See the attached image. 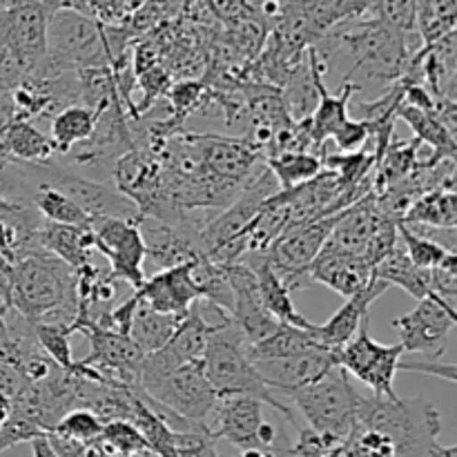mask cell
I'll return each mask as SVG.
<instances>
[{"instance_id":"1","label":"cell","mask_w":457,"mask_h":457,"mask_svg":"<svg viewBox=\"0 0 457 457\" xmlns=\"http://www.w3.org/2000/svg\"><path fill=\"white\" fill-rule=\"evenodd\" d=\"M422 45L420 36L409 38L384 25L379 18H364V13H360L320 36L312 49L326 62V67L333 58H344L351 62V71H346L344 83L355 74H361V79L375 83H397L404 76L411 56Z\"/></svg>"},{"instance_id":"2","label":"cell","mask_w":457,"mask_h":457,"mask_svg":"<svg viewBox=\"0 0 457 457\" xmlns=\"http://www.w3.org/2000/svg\"><path fill=\"white\" fill-rule=\"evenodd\" d=\"M4 306L34 324H71L76 317V270L43 250L16 259Z\"/></svg>"},{"instance_id":"3","label":"cell","mask_w":457,"mask_h":457,"mask_svg":"<svg viewBox=\"0 0 457 457\" xmlns=\"http://www.w3.org/2000/svg\"><path fill=\"white\" fill-rule=\"evenodd\" d=\"M355 424L382 433L395 457H431L442 433L440 413L424 397L361 395Z\"/></svg>"},{"instance_id":"4","label":"cell","mask_w":457,"mask_h":457,"mask_svg":"<svg viewBox=\"0 0 457 457\" xmlns=\"http://www.w3.org/2000/svg\"><path fill=\"white\" fill-rule=\"evenodd\" d=\"M245 346H248V344H245L244 335L237 328L235 321L221 326V328H217L210 335L208 348H205L204 353V369L205 378L212 384L214 393H217L219 397H254V400H259L262 404H268L275 411H279L290 424L297 427L293 409L286 406L284 402L275 395V391L263 382L259 370L254 369L253 360L248 357Z\"/></svg>"},{"instance_id":"5","label":"cell","mask_w":457,"mask_h":457,"mask_svg":"<svg viewBox=\"0 0 457 457\" xmlns=\"http://www.w3.org/2000/svg\"><path fill=\"white\" fill-rule=\"evenodd\" d=\"M114 38L98 22L74 9H56L47 21V62L43 76L107 67L114 58Z\"/></svg>"},{"instance_id":"6","label":"cell","mask_w":457,"mask_h":457,"mask_svg":"<svg viewBox=\"0 0 457 457\" xmlns=\"http://www.w3.org/2000/svg\"><path fill=\"white\" fill-rule=\"evenodd\" d=\"M288 397L297 404L299 413L308 422V428L342 437V440L348 437V433L355 427L357 406L361 400L348 379V373L339 366H333L317 382L290 391Z\"/></svg>"},{"instance_id":"7","label":"cell","mask_w":457,"mask_h":457,"mask_svg":"<svg viewBox=\"0 0 457 457\" xmlns=\"http://www.w3.org/2000/svg\"><path fill=\"white\" fill-rule=\"evenodd\" d=\"M138 391L195 427H205L214 404L219 402L212 384L205 378L204 360L179 366L172 373L138 386Z\"/></svg>"},{"instance_id":"8","label":"cell","mask_w":457,"mask_h":457,"mask_svg":"<svg viewBox=\"0 0 457 457\" xmlns=\"http://www.w3.org/2000/svg\"><path fill=\"white\" fill-rule=\"evenodd\" d=\"M402 355L404 351L400 344L386 346V344L375 342L369 335V320H366L355 337L337 351V366L364 382L373 391V395L395 397L397 393L393 382L400 373Z\"/></svg>"},{"instance_id":"9","label":"cell","mask_w":457,"mask_h":457,"mask_svg":"<svg viewBox=\"0 0 457 457\" xmlns=\"http://www.w3.org/2000/svg\"><path fill=\"white\" fill-rule=\"evenodd\" d=\"M181 147L217 177L244 187L257 174L263 152L248 138H230L221 134H186Z\"/></svg>"},{"instance_id":"10","label":"cell","mask_w":457,"mask_h":457,"mask_svg":"<svg viewBox=\"0 0 457 457\" xmlns=\"http://www.w3.org/2000/svg\"><path fill=\"white\" fill-rule=\"evenodd\" d=\"M94 237V248L107 259L114 279L128 281L134 290L145 281L143 262L145 244L134 219L94 217L89 221Z\"/></svg>"},{"instance_id":"11","label":"cell","mask_w":457,"mask_h":457,"mask_svg":"<svg viewBox=\"0 0 457 457\" xmlns=\"http://www.w3.org/2000/svg\"><path fill=\"white\" fill-rule=\"evenodd\" d=\"M455 324L457 311L446 306L436 295L420 299L413 312L393 320V328L400 333L402 351L422 353L427 360H440L445 355Z\"/></svg>"},{"instance_id":"12","label":"cell","mask_w":457,"mask_h":457,"mask_svg":"<svg viewBox=\"0 0 457 457\" xmlns=\"http://www.w3.org/2000/svg\"><path fill=\"white\" fill-rule=\"evenodd\" d=\"M226 268L228 279H230L232 286V295H235V303H232L230 312L232 321H235L237 328L241 330V335H244L248 346L263 342V339L270 337L281 324L266 311V306H263L254 272L250 270L244 262L228 263Z\"/></svg>"},{"instance_id":"13","label":"cell","mask_w":457,"mask_h":457,"mask_svg":"<svg viewBox=\"0 0 457 457\" xmlns=\"http://www.w3.org/2000/svg\"><path fill=\"white\" fill-rule=\"evenodd\" d=\"M266 422L263 420V404L254 397L235 395L219 397L210 413L205 428L214 440H226L228 445L237 446L239 451L263 449L259 442V428Z\"/></svg>"},{"instance_id":"14","label":"cell","mask_w":457,"mask_h":457,"mask_svg":"<svg viewBox=\"0 0 457 457\" xmlns=\"http://www.w3.org/2000/svg\"><path fill=\"white\" fill-rule=\"evenodd\" d=\"M192 266L195 263H183V266L154 272L150 279L138 286L134 295L152 311L186 317L201 299L199 288L192 279Z\"/></svg>"},{"instance_id":"15","label":"cell","mask_w":457,"mask_h":457,"mask_svg":"<svg viewBox=\"0 0 457 457\" xmlns=\"http://www.w3.org/2000/svg\"><path fill=\"white\" fill-rule=\"evenodd\" d=\"M253 364L272 391L288 395L290 391H297L306 384L317 382L321 375H326L333 366H337V351L321 348V351L306 353V355L281 357V360H257Z\"/></svg>"},{"instance_id":"16","label":"cell","mask_w":457,"mask_h":457,"mask_svg":"<svg viewBox=\"0 0 457 457\" xmlns=\"http://www.w3.org/2000/svg\"><path fill=\"white\" fill-rule=\"evenodd\" d=\"M384 214L379 212L375 204V192H369L360 201L344 210L335 223L333 232L328 235V241L324 244V253L335 254H353V257H364L370 239L379 223L384 221Z\"/></svg>"},{"instance_id":"17","label":"cell","mask_w":457,"mask_h":457,"mask_svg":"<svg viewBox=\"0 0 457 457\" xmlns=\"http://www.w3.org/2000/svg\"><path fill=\"white\" fill-rule=\"evenodd\" d=\"M386 290H391V286L384 284L378 277H373V281L361 293L348 297L346 303L326 324H312V335L317 337V342L324 348H328V351H339L344 344H348L355 337L361 324L369 320L370 303L378 297H382Z\"/></svg>"},{"instance_id":"18","label":"cell","mask_w":457,"mask_h":457,"mask_svg":"<svg viewBox=\"0 0 457 457\" xmlns=\"http://www.w3.org/2000/svg\"><path fill=\"white\" fill-rule=\"evenodd\" d=\"M303 275H306V279L317 281V284L326 286V288L335 290L344 299H348L353 295L361 293L373 281L375 268L364 257L335 254L321 250Z\"/></svg>"},{"instance_id":"19","label":"cell","mask_w":457,"mask_h":457,"mask_svg":"<svg viewBox=\"0 0 457 457\" xmlns=\"http://www.w3.org/2000/svg\"><path fill=\"white\" fill-rule=\"evenodd\" d=\"M244 262L250 270L257 277L259 295L266 306V311L275 317L279 324L295 326V328H311V321L295 308L293 297H290V288L284 284L277 270L272 268L270 259L266 253H248L239 259Z\"/></svg>"},{"instance_id":"20","label":"cell","mask_w":457,"mask_h":457,"mask_svg":"<svg viewBox=\"0 0 457 457\" xmlns=\"http://www.w3.org/2000/svg\"><path fill=\"white\" fill-rule=\"evenodd\" d=\"M395 119H402L404 123H409V128L415 134V141L427 143L433 150L431 159L422 161L424 165H437L440 161H455V134L442 123L436 107L433 110H420V107L400 103L395 110Z\"/></svg>"},{"instance_id":"21","label":"cell","mask_w":457,"mask_h":457,"mask_svg":"<svg viewBox=\"0 0 457 457\" xmlns=\"http://www.w3.org/2000/svg\"><path fill=\"white\" fill-rule=\"evenodd\" d=\"M38 248L65 262L74 270L92 262V253L96 250L89 226H62L49 221H45L40 230Z\"/></svg>"},{"instance_id":"22","label":"cell","mask_w":457,"mask_h":457,"mask_svg":"<svg viewBox=\"0 0 457 457\" xmlns=\"http://www.w3.org/2000/svg\"><path fill=\"white\" fill-rule=\"evenodd\" d=\"M56 154L52 141L29 120H12L0 132V161L18 163H49Z\"/></svg>"},{"instance_id":"23","label":"cell","mask_w":457,"mask_h":457,"mask_svg":"<svg viewBox=\"0 0 457 457\" xmlns=\"http://www.w3.org/2000/svg\"><path fill=\"white\" fill-rule=\"evenodd\" d=\"M181 321V315H163V312L152 311L150 306H145L138 299L137 311H134L132 317V326H129V339L137 344V348L143 355H150V353L159 351L161 346L168 344V339L177 333Z\"/></svg>"},{"instance_id":"24","label":"cell","mask_w":457,"mask_h":457,"mask_svg":"<svg viewBox=\"0 0 457 457\" xmlns=\"http://www.w3.org/2000/svg\"><path fill=\"white\" fill-rule=\"evenodd\" d=\"M101 112L87 105H70L52 116V141L54 152L70 154L76 145L87 141L96 128V119Z\"/></svg>"},{"instance_id":"25","label":"cell","mask_w":457,"mask_h":457,"mask_svg":"<svg viewBox=\"0 0 457 457\" xmlns=\"http://www.w3.org/2000/svg\"><path fill=\"white\" fill-rule=\"evenodd\" d=\"M321 344L312 335L311 328H295V326L281 324L270 337L263 342L245 346L248 357L253 361L257 360H281V357H295V355H306V353L321 351Z\"/></svg>"},{"instance_id":"26","label":"cell","mask_w":457,"mask_h":457,"mask_svg":"<svg viewBox=\"0 0 457 457\" xmlns=\"http://www.w3.org/2000/svg\"><path fill=\"white\" fill-rule=\"evenodd\" d=\"M375 277L382 279L384 284L391 286V288L393 286L404 288L418 302L431 295V288H428V270H422V268L415 266L400 244L375 266Z\"/></svg>"},{"instance_id":"27","label":"cell","mask_w":457,"mask_h":457,"mask_svg":"<svg viewBox=\"0 0 457 457\" xmlns=\"http://www.w3.org/2000/svg\"><path fill=\"white\" fill-rule=\"evenodd\" d=\"M404 226L457 228V195L453 187H436L420 196L402 217Z\"/></svg>"},{"instance_id":"28","label":"cell","mask_w":457,"mask_h":457,"mask_svg":"<svg viewBox=\"0 0 457 457\" xmlns=\"http://www.w3.org/2000/svg\"><path fill=\"white\" fill-rule=\"evenodd\" d=\"M266 168L275 177L279 190L286 192L315 179L324 170V163H321V156L311 154V152H281L266 161Z\"/></svg>"},{"instance_id":"29","label":"cell","mask_w":457,"mask_h":457,"mask_svg":"<svg viewBox=\"0 0 457 457\" xmlns=\"http://www.w3.org/2000/svg\"><path fill=\"white\" fill-rule=\"evenodd\" d=\"M96 446L110 457H152L150 445L145 442L143 433L128 420H114V422L103 424Z\"/></svg>"},{"instance_id":"30","label":"cell","mask_w":457,"mask_h":457,"mask_svg":"<svg viewBox=\"0 0 457 457\" xmlns=\"http://www.w3.org/2000/svg\"><path fill=\"white\" fill-rule=\"evenodd\" d=\"M370 16L379 18L384 25L415 38L418 34V0H370Z\"/></svg>"},{"instance_id":"31","label":"cell","mask_w":457,"mask_h":457,"mask_svg":"<svg viewBox=\"0 0 457 457\" xmlns=\"http://www.w3.org/2000/svg\"><path fill=\"white\" fill-rule=\"evenodd\" d=\"M38 346L49 360L65 370H74L76 361L70 346V324H34Z\"/></svg>"},{"instance_id":"32","label":"cell","mask_w":457,"mask_h":457,"mask_svg":"<svg viewBox=\"0 0 457 457\" xmlns=\"http://www.w3.org/2000/svg\"><path fill=\"white\" fill-rule=\"evenodd\" d=\"M103 422L87 409H71L70 413L62 415L58 420L56 427L52 428V433L56 436L67 437V440H74L83 446L96 445L98 437H101Z\"/></svg>"},{"instance_id":"33","label":"cell","mask_w":457,"mask_h":457,"mask_svg":"<svg viewBox=\"0 0 457 457\" xmlns=\"http://www.w3.org/2000/svg\"><path fill=\"white\" fill-rule=\"evenodd\" d=\"M397 237L402 239V248H404V253L409 254L411 262H413L418 268H422V270L440 268L451 254H457V253H449V250L433 244V241L424 239V237H418L415 232H411L409 228L402 226V223H397Z\"/></svg>"},{"instance_id":"34","label":"cell","mask_w":457,"mask_h":457,"mask_svg":"<svg viewBox=\"0 0 457 457\" xmlns=\"http://www.w3.org/2000/svg\"><path fill=\"white\" fill-rule=\"evenodd\" d=\"M428 288L431 295L457 311V254H451L440 268L428 270Z\"/></svg>"},{"instance_id":"35","label":"cell","mask_w":457,"mask_h":457,"mask_svg":"<svg viewBox=\"0 0 457 457\" xmlns=\"http://www.w3.org/2000/svg\"><path fill=\"white\" fill-rule=\"evenodd\" d=\"M170 98H172V112L179 119H183V116L190 114L201 103V98H204V85L196 83V80L179 83L170 89Z\"/></svg>"},{"instance_id":"36","label":"cell","mask_w":457,"mask_h":457,"mask_svg":"<svg viewBox=\"0 0 457 457\" xmlns=\"http://www.w3.org/2000/svg\"><path fill=\"white\" fill-rule=\"evenodd\" d=\"M29 384L31 382L21 373V370L4 364V361H0V402L12 404V402L16 400V397L21 395Z\"/></svg>"},{"instance_id":"37","label":"cell","mask_w":457,"mask_h":457,"mask_svg":"<svg viewBox=\"0 0 457 457\" xmlns=\"http://www.w3.org/2000/svg\"><path fill=\"white\" fill-rule=\"evenodd\" d=\"M400 370L406 373H424L433 375V378L446 379V382H457L455 364H442L440 360H427V361H400Z\"/></svg>"},{"instance_id":"38","label":"cell","mask_w":457,"mask_h":457,"mask_svg":"<svg viewBox=\"0 0 457 457\" xmlns=\"http://www.w3.org/2000/svg\"><path fill=\"white\" fill-rule=\"evenodd\" d=\"M212 9L226 21H232L244 13L245 0H212Z\"/></svg>"},{"instance_id":"39","label":"cell","mask_w":457,"mask_h":457,"mask_svg":"<svg viewBox=\"0 0 457 457\" xmlns=\"http://www.w3.org/2000/svg\"><path fill=\"white\" fill-rule=\"evenodd\" d=\"M29 445H31V453H34V457H58L56 453H54V449L49 446L47 437H45V436L34 437Z\"/></svg>"},{"instance_id":"40","label":"cell","mask_w":457,"mask_h":457,"mask_svg":"<svg viewBox=\"0 0 457 457\" xmlns=\"http://www.w3.org/2000/svg\"><path fill=\"white\" fill-rule=\"evenodd\" d=\"M0 257L9 263L13 262L12 245H9V232H7V228H4L3 221H0Z\"/></svg>"},{"instance_id":"41","label":"cell","mask_w":457,"mask_h":457,"mask_svg":"<svg viewBox=\"0 0 457 457\" xmlns=\"http://www.w3.org/2000/svg\"><path fill=\"white\" fill-rule=\"evenodd\" d=\"M272 457H302L299 453H295L293 445H288V442H279L277 446H272Z\"/></svg>"},{"instance_id":"42","label":"cell","mask_w":457,"mask_h":457,"mask_svg":"<svg viewBox=\"0 0 457 457\" xmlns=\"http://www.w3.org/2000/svg\"><path fill=\"white\" fill-rule=\"evenodd\" d=\"M431 457H457V446L455 445H451V446L437 445L436 449H433Z\"/></svg>"},{"instance_id":"43","label":"cell","mask_w":457,"mask_h":457,"mask_svg":"<svg viewBox=\"0 0 457 457\" xmlns=\"http://www.w3.org/2000/svg\"><path fill=\"white\" fill-rule=\"evenodd\" d=\"M83 457H110V455H105L101 449H98L96 445H92L87 451H85Z\"/></svg>"},{"instance_id":"44","label":"cell","mask_w":457,"mask_h":457,"mask_svg":"<svg viewBox=\"0 0 457 457\" xmlns=\"http://www.w3.org/2000/svg\"><path fill=\"white\" fill-rule=\"evenodd\" d=\"M4 4H7V0H0V13H3V9H4Z\"/></svg>"}]
</instances>
